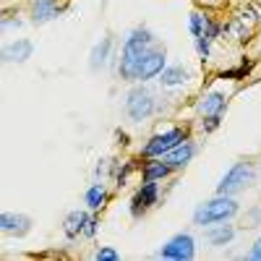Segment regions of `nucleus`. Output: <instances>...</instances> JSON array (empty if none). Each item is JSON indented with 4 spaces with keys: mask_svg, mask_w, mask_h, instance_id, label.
I'll return each instance as SVG.
<instances>
[{
    "mask_svg": "<svg viewBox=\"0 0 261 261\" xmlns=\"http://www.w3.org/2000/svg\"><path fill=\"white\" fill-rule=\"evenodd\" d=\"M225 107H227V94L225 92H209V94H204V99L199 102L204 134H212V130L220 128L222 115H225Z\"/></svg>",
    "mask_w": 261,
    "mask_h": 261,
    "instance_id": "nucleus-4",
    "label": "nucleus"
},
{
    "mask_svg": "<svg viewBox=\"0 0 261 261\" xmlns=\"http://www.w3.org/2000/svg\"><path fill=\"white\" fill-rule=\"evenodd\" d=\"M193 154H196V144H191V141H183L180 146H175L172 151H167V154L162 157L172 170H180V167H186L191 160H193Z\"/></svg>",
    "mask_w": 261,
    "mask_h": 261,
    "instance_id": "nucleus-13",
    "label": "nucleus"
},
{
    "mask_svg": "<svg viewBox=\"0 0 261 261\" xmlns=\"http://www.w3.org/2000/svg\"><path fill=\"white\" fill-rule=\"evenodd\" d=\"M232 238H235V227L232 225H220V222H217V225H209L206 227V241L212 246H217V248L227 246Z\"/></svg>",
    "mask_w": 261,
    "mask_h": 261,
    "instance_id": "nucleus-16",
    "label": "nucleus"
},
{
    "mask_svg": "<svg viewBox=\"0 0 261 261\" xmlns=\"http://www.w3.org/2000/svg\"><path fill=\"white\" fill-rule=\"evenodd\" d=\"M160 42L157 37L151 34L146 27H136L130 32L123 42V50H120V68L118 73L125 79V81H139V65H141V58L151 50L157 47Z\"/></svg>",
    "mask_w": 261,
    "mask_h": 261,
    "instance_id": "nucleus-1",
    "label": "nucleus"
},
{
    "mask_svg": "<svg viewBox=\"0 0 261 261\" xmlns=\"http://www.w3.org/2000/svg\"><path fill=\"white\" fill-rule=\"evenodd\" d=\"M238 201L232 196H225V193H217L214 199L204 201L199 209L193 212V225L199 227H209V225H217V222H227L238 214Z\"/></svg>",
    "mask_w": 261,
    "mask_h": 261,
    "instance_id": "nucleus-2",
    "label": "nucleus"
},
{
    "mask_svg": "<svg viewBox=\"0 0 261 261\" xmlns=\"http://www.w3.org/2000/svg\"><path fill=\"white\" fill-rule=\"evenodd\" d=\"M94 232H97V220H94V217H89V220H86V227H84V235L92 238Z\"/></svg>",
    "mask_w": 261,
    "mask_h": 261,
    "instance_id": "nucleus-23",
    "label": "nucleus"
},
{
    "mask_svg": "<svg viewBox=\"0 0 261 261\" xmlns=\"http://www.w3.org/2000/svg\"><path fill=\"white\" fill-rule=\"evenodd\" d=\"M165 71V47H151L144 58H141V65H139V81H149Z\"/></svg>",
    "mask_w": 261,
    "mask_h": 261,
    "instance_id": "nucleus-10",
    "label": "nucleus"
},
{
    "mask_svg": "<svg viewBox=\"0 0 261 261\" xmlns=\"http://www.w3.org/2000/svg\"><path fill=\"white\" fill-rule=\"evenodd\" d=\"M0 227H3V232H8V235L21 238V235L29 232L32 220H29L27 214H11V212H6L3 217H0Z\"/></svg>",
    "mask_w": 261,
    "mask_h": 261,
    "instance_id": "nucleus-12",
    "label": "nucleus"
},
{
    "mask_svg": "<svg viewBox=\"0 0 261 261\" xmlns=\"http://www.w3.org/2000/svg\"><path fill=\"white\" fill-rule=\"evenodd\" d=\"M160 199V186L157 180H144L141 188L134 193V199H130V214L134 217H141L146 209H151Z\"/></svg>",
    "mask_w": 261,
    "mask_h": 261,
    "instance_id": "nucleus-9",
    "label": "nucleus"
},
{
    "mask_svg": "<svg viewBox=\"0 0 261 261\" xmlns=\"http://www.w3.org/2000/svg\"><path fill=\"white\" fill-rule=\"evenodd\" d=\"M86 220H89V214L86 212H71L68 217H65V222H63V232H65V238H79V235H84V227H86Z\"/></svg>",
    "mask_w": 261,
    "mask_h": 261,
    "instance_id": "nucleus-17",
    "label": "nucleus"
},
{
    "mask_svg": "<svg viewBox=\"0 0 261 261\" xmlns=\"http://www.w3.org/2000/svg\"><path fill=\"white\" fill-rule=\"evenodd\" d=\"M251 73V63H241L235 71H222L220 79H246Z\"/></svg>",
    "mask_w": 261,
    "mask_h": 261,
    "instance_id": "nucleus-21",
    "label": "nucleus"
},
{
    "mask_svg": "<svg viewBox=\"0 0 261 261\" xmlns=\"http://www.w3.org/2000/svg\"><path fill=\"white\" fill-rule=\"evenodd\" d=\"M251 258H253V261H261V238H258V241L253 243V248H251Z\"/></svg>",
    "mask_w": 261,
    "mask_h": 261,
    "instance_id": "nucleus-24",
    "label": "nucleus"
},
{
    "mask_svg": "<svg viewBox=\"0 0 261 261\" xmlns=\"http://www.w3.org/2000/svg\"><path fill=\"white\" fill-rule=\"evenodd\" d=\"M105 201H107V191L102 188V183H94L89 191H86V206H89L92 212L102 209V206H105Z\"/></svg>",
    "mask_w": 261,
    "mask_h": 261,
    "instance_id": "nucleus-20",
    "label": "nucleus"
},
{
    "mask_svg": "<svg viewBox=\"0 0 261 261\" xmlns=\"http://www.w3.org/2000/svg\"><path fill=\"white\" fill-rule=\"evenodd\" d=\"M183 141H188V130L186 128H167L162 134H154L146 146L141 149V154L149 160V157H165L167 151H172L175 146H180Z\"/></svg>",
    "mask_w": 261,
    "mask_h": 261,
    "instance_id": "nucleus-5",
    "label": "nucleus"
},
{
    "mask_svg": "<svg viewBox=\"0 0 261 261\" xmlns=\"http://www.w3.org/2000/svg\"><path fill=\"white\" fill-rule=\"evenodd\" d=\"M160 258H172V261H191L196 256V241L188 235V232H180L157 251Z\"/></svg>",
    "mask_w": 261,
    "mask_h": 261,
    "instance_id": "nucleus-8",
    "label": "nucleus"
},
{
    "mask_svg": "<svg viewBox=\"0 0 261 261\" xmlns=\"http://www.w3.org/2000/svg\"><path fill=\"white\" fill-rule=\"evenodd\" d=\"M188 29L193 34V42H196V50H199V58L201 60H209L212 55V42L220 37V24L212 21L206 13H191L188 16Z\"/></svg>",
    "mask_w": 261,
    "mask_h": 261,
    "instance_id": "nucleus-3",
    "label": "nucleus"
},
{
    "mask_svg": "<svg viewBox=\"0 0 261 261\" xmlns=\"http://www.w3.org/2000/svg\"><path fill=\"white\" fill-rule=\"evenodd\" d=\"M172 172V167L162 160V157H149V162L141 170V180H162Z\"/></svg>",
    "mask_w": 261,
    "mask_h": 261,
    "instance_id": "nucleus-15",
    "label": "nucleus"
},
{
    "mask_svg": "<svg viewBox=\"0 0 261 261\" xmlns=\"http://www.w3.org/2000/svg\"><path fill=\"white\" fill-rule=\"evenodd\" d=\"M94 258H97V261H118V258H120V253H118V251H113V248H99V251L94 253Z\"/></svg>",
    "mask_w": 261,
    "mask_h": 261,
    "instance_id": "nucleus-22",
    "label": "nucleus"
},
{
    "mask_svg": "<svg viewBox=\"0 0 261 261\" xmlns=\"http://www.w3.org/2000/svg\"><path fill=\"white\" fill-rule=\"evenodd\" d=\"M32 53H34V45L29 39H16V42H11V45H6L3 60L6 63H24V60L32 58Z\"/></svg>",
    "mask_w": 261,
    "mask_h": 261,
    "instance_id": "nucleus-14",
    "label": "nucleus"
},
{
    "mask_svg": "<svg viewBox=\"0 0 261 261\" xmlns=\"http://www.w3.org/2000/svg\"><path fill=\"white\" fill-rule=\"evenodd\" d=\"M110 47H113V37H105L99 45H94V50H92V58H89V68L92 71H97V68H102V65L107 63V55H110Z\"/></svg>",
    "mask_w": 261,
    "mask_h": 261,
    "instance_id": "nucleus-19",
    "label": "nucleus"
},
{
    "mask_svg": "<svg viewBox=\"0 0 261 261\" xmlns=\"http://www.w3.org/2000/svg\"><path fill=\"white\" fill-rule=\"evenodd\" d=\"M253 180H256L253 165H251V162H238V165H232V167L225 172V178L220 180V186H217V193L235 196V193H241L243 188H248Z\"/></svg>",
    "mask_w": 261,
    "mask_h": 261,
    "instance_id": "nucleus-6",
    "label": "nucleus"
},
{
    "mask_svg": "<svg viewBox=\"0 0 261 261\" xmlns=\"http://www.w3.org/2000/svg\"><path fill=\"white\" fill-rule=\"evenodd\" d=\"M191 79V73L186 68H180V65H170V68H165L160 73V84L162 86H180Z\"/></svg>",
    "mask_w": 261,
    "mask_h": 261,
    "instance_id": "nucleus-18",
    "label": "nucleus"
},
{
    "mask_svg": "<svg viewBox=\"0 0 261 261\" xmlns=\"http://www.w3.org/2000/svg\"><path fill=\"white\" fill-rule=\"evenodd\" d=\"M65 11V6H60L58 0H34L32 6V21L34 24H45V21L58 18Z\"/></svg>",
    "mask_w": 261,
    "mask_h": 261,
    "instance_id": "nucleus-11",
    "label": "nucleus"
},
{
    "mask_svg": "<svg viewBox=\"0 0 261 261\" xmlns=\"http://www.w3.org/2000/svg\"><path fill=\"white\" fill-rule=\"evenodd\" d=\"M157 110V99L151 92H146L144 86H136L130 89L128 97H125V115L134 120V123H141V120H149Z\"/></svg>",
    "mask_w": 261,
    "mask_h": 261,
    "instance_id": "nucleus-7",
    "label": "nucleus"
}]
</instances>
